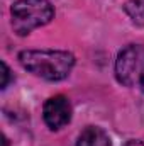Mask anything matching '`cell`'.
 I'll return each instance as SVG.
<instances>
[{
    "label": "cell",
    "instance_id": "cell-8",
    "mask_svg": "<svg viewBox=\"0 0 144 146\" xmlns=\"http://www.w3.org/2000/svg\"><path fill=\"white\" fill-rule=\"evenodd\" d=\"M124 146H144L143 141H137V139H131V141H127Z\"/></svg>",
    "mask_w": 144,
    "mask_h": 146
},
{
    "label": "cell",
    "instance_id": "cell-4",
    "mask_svg": "<svg viewBox=\"0 0 144 146\" xmlns=\"http://www.w3.org/2000/svg\"><path fill=\"white\" fill-rule=\"evenodd\" d=\"M42 117L48 127L51 129H61L66 126L71 119V104L66 97L56 95L46 100L44 109H42Z\"/></svg>",
    "mask_w": 144,
    "mask_h": 146
},
{
    "label": "cell",
    "instance_id": "cell-2",
    "mask_svg": "<svg viewBox=\"0 0 144 146\" xmlns=\"http://www.w3.org/2000/svg\"><path fill=\"white\" fill-rule=\"evenodd\" d=\"M12 27L19 36H26L41 26H46L54 17V9L49 0H17L10 9Z\"/></svg>",
    "mask_w": 144,
    "mask_h": 146
},
{
    "label": "cell",
    "instance_id": "cell-9",
    "mask_svg": "<svg viewBox=\"0 0 144 146\" xmlns=\"http://www.w3.org/2000/svg\"><path fill=\"white\" fill-rule=\"evenodd\" d=\"M139 85H141V90L144 92V72H143V75H141V78H139Z\"/></svg>",
    "mask_w": 144,
    "mask_h": 146
},
{
    "label": "cell",
    "instance_id": "cell-5",
    "mask_svg": "<svg viewBox=\"0 0 144 146\" xmlns=\"http://www.w3.org/2000/svg\"><path fill=\"white\" fill-rule=\"evenodd\" d=\"M76 146H110V138L102 127L88 126L78 136Z\"/></svg>",
    "mask_w": 144,
    "mask_h": 146
},
{
    "label": "cell",
    "instance_id": "cell-3",
    "mask_svg": "<svg viewBox=\"0 0 144 146\" xmlns=\"http://www.w3.org/2000/svg\"><path fill=\"white\" fill-rule=\"evenodd\" d=\"M144 72V48L131 44L124 48L115 61V76L122 85H134Z\"/></svg>",
    "mask_w": 144,
    "mask_h": 146
},
{
    "label": "cell",
    "instance_id": "cell-7",
    "mask_svg": "<svg viewBox=\"0 0 144 146\" xmlns=\"http://www.w3.org/2000/svg\"><path fill=\"white\" fill-rule=\"evenodd\" d=\"M9 78H10V70H9V66H7V63L2 61V88H7Z\"/></svg>",
    "mask_w": 144,
    "mask_h": 146
},
{
    "label": "cell",
    "instance_id": "cell-6",
    "mask_svg": "<svg viewBox=\"0 0 144 146\" xmlns=\"http://www.w3.org/2000/svg\"><path fill=\"white\" fill-rule=\"evenodd\" d=\"M124 9L134 24L144 26V0H129Z\"/></svg>",
    "mask_w": 144,
    "mask_h": 146
},
{
    "label": "cell",
    "instance_id": "cell-1",
    "mask_svg": "<svg viewBox=\"0 0 144 146\" xmlns=\"http://www.w3.org/2000/svg\"><path fill=\"white\" fill-rule=\"evenodd\" d=\"M20 65L36 76L49 82L66 78L75 66V56L68 51L27 49L19 54Z\"/></svg>",
    "mask_w": 144,
    "mask_h": 146
}]
</instances>
